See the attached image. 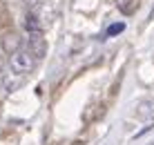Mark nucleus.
I'll return each mask as SVG.
<instances>
[{
  "mask_svg": "<svg viewBox=\"0 0 154 145\" xmlns=\"http://www.w3.org/2000/svg\"><path fill=\"white\" fill-rule=\"evenodd\" d=\"M36 58L31 56V51L25 47V49H18L14 54H9V67H11V72L16 76H25V74H29L31 69L36 67Z\"/></svg>",
  "mask_w": 154,
  "mask_h": 145,
  "instance_id": "nucleus-1",
  "label": "nucleus"
},
{
  "mask_svg": "<svg viewBox=\"0 0 154 145\" xmlns=\"http://www.w3.org/2000/svg\"><path fill=\"white\" fill-rule=\"evenodd\" d=\"M125 29V23H116V25H112L107 29V36H114V34H121V31Z\"/></svg>",
  "mask_w": 154,
  "mask_h": 145,
  "instance_id": "nucleus-6",
  "label": "nucleus"
},
{
  "mask_svg": "<svg viewBox=\"0 0 154 145\" xmlns=\"http://www.w3.org/2000/svg\"><path fill=\"white\" fill-rule=\"evenodd\" d=\"M25 29H27V34H42V23H40V18H38V14L36 11H31L29 9V14H27V18H25Z\"/></svg>",
  "mask_w": 154,
  "mask_h": 145,
  "instance_id": "nucleus-4",
  "label": "nucleus"
},
{
  "mask_svg": "<svg viewBox=\"0 0 154 145\" xmlns=\"http://www.w3.org/2000/svg\"><path fill=\"white\" fill-rule=\"evenodd\" d=\"M150 18H154V9H152V11H150Z\"/></svg>",
  "mask_w": 154,
  "mask_h": 145,
  "instance_id": "nucleus-9",
  "label": "nucleus"
},
{
  "mask_svg": "<svg viewBox=\"0 0 154 145\" xmlns=\"http://www.w3.org/2000/svg\"><path fill=\"white\" fill-rule=\"evenodd\" d=\"M25 2H27V7L31 9V11H34V9H36V7H38V5L42 2V0H25Z\"/></svg>",
  "mask_w": 154,
  "mask_h": 145,
  "instance_id": "nucleus-7",
  "label": "nucleus"
},
{
  "mask_svg": "<svg viewBox=\"0 0 154 145\" xmlns=\"http://www.w3.org/2000/svg\"><path fill=\"white\" fill-rule=\"evenodd\" d=\"M134 116L141 121H150L154 119V100H141L134 110Z\"/></svg>",
  "mask_w": 154,
  "mask_h": 145,
  "instance_id": "nucleus-3",
  "label": "nucleus"
},
{
  "mask_svg": "<svg viewBox=\"0 0 154 145\" xmlns=\"http://www.w3.org/2000/svg\"><path fill=\"white\" fill-rule=\"evenodd\" d=\"M2 83H5V74L0 72V87H2Z\"/></svg>",
  "mask_w": 154,
  "mask_h": 145,
  "instance_id": "nucleus-8",
  "label": "nucleus"
},
{
  "mask_svg": "<svg viewBox=\"0 0 154 145\" xmlns=\"http://www.w3.org/2000/svg\"><path fill=\"white\" fill-rule=\"evenodd\" d=\"M27 49L31 51V56H34L36 60H40V58L45 56L47 45H45V40H42V34H31L27 38Z\"/></svg>",
  "mask_w": 154,
  "mask_h": 145,
  "instance_id": "nucleus-2",
  "label": "nucleus"
},
{
  "mask_svg": "<svg viewBox=\"0 0 154 145\" xmlns=\"http://www.w3.org/2000/svg\"><path fill=\"white\" fill-rule=\"evenodd\" d=\"M2 49L7 54H14V51L23 49V38H20L18 34H7L2 38Z\"/></svg>",
  "mask_w": 154,
  "mask_h": 145,
  "instance_id": "nucleus-5",
  "label": "nucleus"
}]
</instances>
